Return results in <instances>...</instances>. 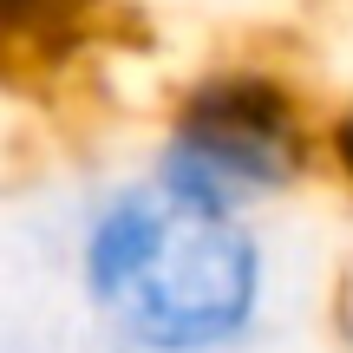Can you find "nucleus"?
Returning a JSON list of instances; mask_svg holds the SVG:
<instances>
[{"instance_id":"obj_1","label":"nucleus","mask_w":353,"mask_h":353,"mask_svg":"<svg viewBox=\"0 0 353 353\" xmlns=\"http://www.w3.org/2000/svg\"><path fill=\"white\" fill-rule=\"evenodd\" d=\"M72 275L125 353H236L268 314V249L255 223L190 210L151 170L85 196Z\"/></svg>"},{"instance_id":"obj_2","label":"nucleus","mask_w":353,"mask_h":353,"mask_svg":"<svg viewBox=\"0 0 353 353\" xmlns=\"http://www.w3.org/2000/svg\"><path fill=\"white\" fill-rule=\"evenodd\" d=\"M314 164L301 99L262 65H216L170 105V125L151 151L157 183L176 203L210 216H255L281 203Z\"/></svg>"},{"instance_id":"obj_3","label":"nucleus","mask_w":353,"mask_h":353,"mask_svg":"<svg viewBox=\"0 0 353 353\" xmlns=\"http://www.w3.org/2000/svg\"><path fill=\"white\" fill-rule=\"evenodd\" d=\"M327 164L341 170V183L353 190V105H347V112L327 125Z\"/></svg>"}]
</instances>
